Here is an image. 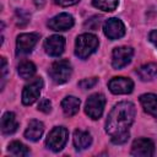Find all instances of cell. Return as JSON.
Masks as SVG:
<instances>
[{
	"instance_id": "obj_19",
	"label": "cell",
	"mask_w": 157,
	"mask_h": 157,
	"mask_svg": "<svg viewBox=\"0 0 157 157\" xmlns=\"http://www.w3.org/2000/svg\"><path fill=\"white\" fill-rule=\"evenodd\" d=\"M137 75L140 80L142 81H151L157 76V64L155 63H148L142 65L140 69H137Z\"/></svg>"
},
{
	"instance_id": "obj_30",
	"label": "cell",
	"mask_w": 157,
	"mask_h": 157,
	"mask_svg": "<svg viewBox=\"0 0 157 157\" xmlns=\"http://www.w3.org/2000/svg\"><path fill=\"white\" fill-rule=\"evenodd\" d=\"M34 2H36V5L38 7H42L44 5V0H34Z\"/></svg>"
},
{
	"instance_id": "obj_28",
	"label": "cell",
	"mask_w": 157,
	"mask_h": 157,
	"mask_svg": "<svg viewBox=\"0 0 157 157\" xmlns=\"http://www.w3.org/2000/svg\"><path fill=\"white\" fill-rule=\"evenodd\" d=\"M6 71H7V67H6V60L5 58H1V78H2V83H1V87L4 86V82H5V76H6Z\"/></svg>"
},
{
	"instance_id": "obj_16",
	"label": "cell",
	"mask_w": 157,
	"mask_h": 157,
	"mask_svg": "<svg viewBox=\"0 0 157 157\" xmlns=\"http://www.w3.org/2000/svg\"><path fill=\"white\" fill-rule=\"evenodd\" d=\"M18 128V123L16 120V115L12 112H6L1 118V131L5 135H10L15 132Z\"/></svg>"
},
{
	"instance_id": "obj_26",
	"label": "cell",
	"mask_w": 157,
	"mask_h": 157,
	"mask_svg": "<svg viewBox=\"0 0 157 157\" xmlns=\"http://www.w3.org/2000/svg\"><path fill=\"white\" fill-rule=\"evenodd\" d=\"M38 110H40L43 113H49L52 110V103H50V101L49 99H45V98L42 99L39 102V104H38Z\"/></svg>"
},
{
	"instance_id": "obj_13",
	"label": "cell",
	"mask_w": 157,
	"mask_h": 157,
	"mask_svg": "<svg viewBox=\"0 0 157 157\" xmlns=\"http://www.w3.org/2000/svg\"><path fill=\"white\" fill-rule=\"evenodd\" d=\"M74 26V17L70 13L63 12L48 21V27L53 31H67Z\"/></svg>"
},
{
	"instance_id": "obj_11",
	"label": "cell",
	"mask_w": 157,
	"mask_h": 157,
	"mask_svg": "<svg viewBox=\"0 0 157 157\" xmlns=\"http://www.w3.org/2000/svg\"><path fill=\"white\" fill-rule=\"evenodd\" d=\"M155 153V144L150 139H137L132 142L131 155L140 157H150Z\"/></svg>"
},
{
	"instance_id": "obj_7",
	"label": "cell",
	"mask_w": 157,
	"mask_h": 157,
	"mask_svg": "<svg viewBox=\"0 0 157 157\" xmlns=\"http://www.w3.org/2000/svg\"><path fill=\"white\" fill-rule=\"evenodd\" d=\"M134 55V49L131 47H117L112 54V65L114 69H121L126 66Z\"/></svg>"
},
{
	"instance_id": "obj_8",
	"label": "cell",
	"mask_w": 157,
	"mask_h": 157,
	"mask_svg": "<svg viewBox=\"0 0 157 157\" xmlns=\"http://www.w3.org/2000/svg\"><path fill=\"white\" fill-rule=\"evenodd\" d=\"M39 39L38 33H22L17 37L16 40V48L17 54H28L32 52L34 45L37 44Z\"/></svg>"
},
{
	"instance_id": "obj_4",
	"label": "cell",
	"mask_w": 157,
	"mask_h": 157,
	"mask_svg": "<svg viewBox=\"0 0 157 157\" xmlns=\"http://www.w3.org/2000/svg\"><path fill=\"white\" fill-rule=\"evenodd\" d=\"M67 137H69L67 130L64 126H56L48 134L45 145L49 150L58 152V151L63 150V147L65 146V144L67 141Z\"/></svg>"
},
{
	"instance_id": "obj_22",
	"label": "cell",
	"mask_w": 157,
	"mask_h": 157,
	"mask_svg": "<svg viewBox=\"0 0 157 157\" xmlns=\"http://www.w3.org/2000/svg\"><path fill=\"white\" fill-rule=\"evenodd\" d=\"M9 152L13 156H28L29 155V150L27 148V146L20 141H12L9 145Z\"/></svg>"
},
{
	"instance_id": "obj_3",
	"label": "cell",
	"mask_w": 157,
	"mask_h": 157,
	"mask_svg": "<svg viewBox=\"0 0 157 157\" xmlns=\"http://www.w3.org/2000/svg\"><path fill=\"white\" fill-rule=\"evenodd\" d=\"M72 74V67L69 60L61 59L52 64L49 69V76L55 83H65L70 80Z\"/></svg>"
},
{
	"instance_id": "obj_29",
	"label": "cell",
	"mask_w": 157,
	"mask_h": 157,
	"mask_svg": "<svg viewBox=\"0 0 157 157\" xmlns=\"http://www.w3.org/2000/svg\"><path fill=\"white\" fill-rule=\"evenodd\" d=\"M148 38H150V40L157 47V29H155V31H152L151 33H150V36H148Z\"/></svg>"
},
{
	"instance_id": "obj_15",
	"label": "cell",
	"mask_w": 157,
	"mask_h": 157,
	"mask_svg": "<svg viewBox=\"0 0 157 157\" xmlns=\"http://www.w3.org/2000/svg\"><path fill=\"white\" fill-rule=\"evenodd\" d=\"M140 103L146 113L157 118V96L153 93H145L140 96Z\"/></svg>"
},
{
	"instance_id": "obj_17",
	"label": "cell",
	"mask_w": 157,
	"mask_h": 157,
	"mask_svg": "<svg viewBox=\"0 0 157 157\" xmlns=\"http://www.w3.org/2000/svg\"><path fill=\"white\" fill-rule=\"evenodd\" d=\"M91 144H92V137H91V134L88 131L81 130V129L75 130V132H74V145H75L76 150H78V151L85 150Z\"/></svg>"
},
{
	"instance_id": "obj_25",
	"label": "cell",
	"mask_w": 157,
	"mask_h": 157,
	"mask_svg": "<svg viewBox=\"0 0 157 157\" xmlns=\"http://www.w3.org/2000/svg\"><path fill=\"white\" fill-rule=\"evenodd\" d=\"M101 18H102L101 16H93L88 21H86L85 26L88 27V28H91V29H98V27L101 25Z\"/></svg>"
},
{
	"instance_id": "obj_24",
	"label": "cell",
	"mask_w": 157,
	"mask_h": 157,
	"mask_svg": "<svg viewBox=\"0 0 157 157\" xmlns=\"http://www.w3.org/2000/svg\"><path fill=\"white\" fill-rule=\"evenodd\" d=\"M16 22H17V25L18 26H25L28 21H29V17H28V15L26 13V12H23L22 10H17L16 11Z\"/></svg>"
},
{
	"instance_id": "obj_1",
	"label": "cell",
	"mask_w": 157,
	"mask_h": 157,
	"mask_svg": "<svg viewBox=\"0 0 157 157\" xmlns=\"http://www.w3.org/2000/svg\"><path fill=\"white\" fill-rule=\"evenodd\" d=\"M135 114L136 109L131 102H119L113 107L105 121V131L113 144L121 145L128 141L129 128L134 123Z\"/></svg>"
},
{
	"instance_id": "obj_18",
	"label": "cell",
	"mask_w": 157,
	"mask_h": 157,
	"mask_svg": "<svg viewBox=\"0 0 157 157\" xmlns=\"http://www.w3.org/2000/svg\"><path fill=\"white\" fill-rule=\"evenodd\" d=\"M61 108L65 115L72 117L78 112L80 108V99L74 96H67L61 101Z\"/></svg>"
},
{
	"instance_id": "obj_10",
	"label": "cell",
	"mask_w": 157,
	"mask_h": 157,
	"mask_svg": "<svg viewBox=\"0 0 157 157\" xmlns=\"http://www.w3.org/2000/svg\"><path fill=\"white\" fill-rule=\"evenodd\" d=\"M103 31H104V34L109 39L114 40V39L121 38L125 34V26L119 18L113 17V18H109L105 21V23L103 26Z\"/></svg>"
},
{
	"instance_id": "obj_14",
	"label": "cell",
	"mask_w": 157,
	"mask_h": 157,
	"mask_svg": "<svg viewBox=\"0 0 157 157\" xmlns=\"http://www.w3.org/2000/svg\"><path fill=\"white\" fill-rule=\"evenodd\" d=\"M44 131V125L42 121L39 120H31L28 124V128L25 131V137L31 140V141H38L40 139V136L43 135Z\"/></svg>"
},
{
	"instance_id": "obj_27",
	"label": "cell",
	"mask_w": 157,
	"mask_h": 157,
	"mask_svg": "<svg viewBox=\"0 0 157 157\" xmlns=\"http://www.w3.org/2000/svg\"><path fill=\"white\" fill-rule=\"evenodd\" d=\"M80 0H54V2L56 5H60V6H71V5H75L77 4Z\"/></svg>"
},
{
	"instance_id": "obj_12",
	"label": "cell",
	"mask_w": 157,
	"mask_h": 157,
	"mask_svg": "<svg viewBox=\"0 0 157 157\" xmlns=\"http://www.w3.org/2000/svg\"><path fill=\"white\" fill-rule=\"evenodd\" d=\"M65 48V39L61 36L54 34L45 39L44 42V49L45 53L50 56H59L63 54Z\"/></svg>"
},
{
	"instance_id": "obj_9",
	"label": "cell",
	"mask_w": 157,
	"mask_h": 157,
	"mask_svg": "<svg viewBox=\"0 0 157 157\" xmlns=\"http://www.w3.org/2000/svg\"><path fill=\"white\" fill-rule=\"evenodd\" d=\"M108 88L114 94H128L134 90V82L128 77H113L108 82Z\"/></svg>"
},
{
	"instance_id": "obj_2",
	"label": "cell",
	"mask_w": 157,
	"mask_h": 157,
	"mask_svg": "<svg viewBox=\"0 0 157 157\" xmlns=\"http://www.w3.org/2000/svg\"><path fill=\"white\" fill-rule=\"evenodd\" d=\"M98 38L92 33H83L76 38L75 54L80 59H87L98 48Z\"/></svg>"
},
{
	"instance_id": "obj_20",
	"label": "cell",
	"mask_w": 157,
	"mask_h": 157,
	"mask_svg": "<svg viewBox=\"0 0 157 157\" xmlns=\"http://www.w3.org/2000/svg\"><path fill=\"white\" fill-rule=\"evenodd\" d=\"M17 71H18V75H20L22 78L28 80V78H31V77L36 74V65H34L32 61L23 60V61L18 65Z\"/></svg>"
},
{
	"instance_id": "obj_23",
	"label": "cell",
	"mask_w": 157,
	"mask_h": 157,
	"mask_svg": "<svg viewBox=\"0 0 157 157\" xmlns=\"http://www.w3.org/2000/svg\"><path fill=\"white\" fill-rule=\"evenodd\" d=\"M97 82H98V78H97V77L83 78V80H81V81L78 82V86H80L81 88H83V90H90V88H92Z\"/></svg>"
},
{
	"instance_id": "obj_6",
	"label": "cell",
	"mask_w": 157,
	"mask_h": 157,
	"mask_svg": "<svg viewBox=\"0 0 157 157\" xmlns=\"http://www.w3.org/2000/svg\"><path fill=\"white\" fill-rule=\"evenodd\" d=\"M42 87H43V80L40 77H37L33 81H31L28 85H26L22 91V103L25 105L33 104L38 99Z\"/></svg>"
},
{
	"instance_id": "obj_5",
	"label": "cell",
	"mask_w": 157,
	"mask_h": 157,
	"mask_svg": "<svg viewBox=\"0 0 157 157\" xmlns=\"http://www.w3.org/2000/svg\"><path fill=\"white\" fill-rule=\"evenodd\" d=\"M105 105V97L102 93L91 94L85 104V112L91 119H99Z\"/></svg>"
},
{
	"instance_id": "obj_21",
	"label": "cell",
	"mask_w": 157,
	"mask_h": 157,
	"mask_svg": "<svg viewBox=\"0 0 157 157\" xmlns=\"http://www.w3.org/2000/svg\"><path fill=\"white\" fill-rule=\"evenodd\" d=\"M118 2L119 0H92V4L94 7L107 12L114 11L118 6Z\"/></svg>"
}]
</instances>
